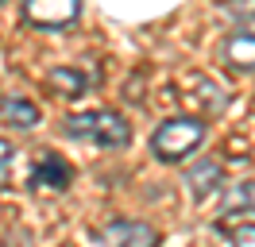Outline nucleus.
I'll return each instance as SVG.
<instances>
[{"mask_svg": "<svg viewBox=\"0 0 255 247\" xmlns=\"http://www.w3.org/2000/svg\"><path fill=\"white\" fill-rule=\"evenodd\" d=\"M70 178H74V170H70V162H66L62 154H54V151H39V154H35L31 185H43V189H66Z\"/></svg>", "mask_w": 255, "mask_h": 247, "instance_id": "6", "label": "nucleus"}, {"mask_svg": "<svg viewBox=\"0 0 255 247\" xmlns=\"http://www.w3.org/2000/svg\"><path fill=\"white\" fill-rule=\"evenodd\" d=\"M221 58H224V66H232L240 74H252L255 70V31H232L221 43Z\"/></svg>", "mask_w": 255, "mask_h": 247, "instance_id": "7", "label": "nucleus"}, {"mask_svg": "<svg viewBox=\"0 0 255 247\" xmlns=\"http://www.w3.org/2000/svg\"><path fill=\"white\" fill-rule=\"evenodd\" d=\"M221 213H224V216L255 213V182H236V185H228V193L221 197Z\"/></svg>", "mask_w": 255, "mask_h": 247, "instance_id": "11", "label": "nucleus"}, {"mask_svg": "<svg viewBox=\"0 0 255 247\" xmlns=\"http://www.w3.org/2000/svg\"><path fill=\"white\" fill-rule=\"evenodd\" d=\"M224 12L232 15V19H240L244 31L255 27V0H224Z\"/></svg>", "mask_w": 255, "mask_h": 247, "instance_id": "12", "label": "nucleus"}, {"mask_svg": "<svg viewBox=\"0 0 255 247\" xmlns=\"http://www.w3.org/2000/svg\"><path fill=\"white\" fill-rule=\"evenodd\" d=\"M0 120L12 124V127H19V131H27V127H39L43 112H39V105L23 101V97H8V101L0 105Z\"/></svg>", "mask_w": 255, "mask_h": 247, "instance_id": "9", "label": "nucleus"}, {"mask_svg": "<svg viewBox=\"0 0 255 247\" xmlns=\"http://www.w3.org/2000/svg\"><path fill=\"white\" fill-rule=\"evenodd\" d=\"M62 131L70 139H81V143H97V147H128L131 139V127L120 112L112 108H93V112H78L62 124Z\"/></svg>", "mask_w": 255, "mask_h": 247, "instance_id": "1", "label": "nucleus"}, {"mask_svg": "<svg viewBox=\"0 0 255 247\" xmlns=\"http://www.w3.org/2000/svg\"><path fill=\"white\" fill-rule=\"evenodd\" d=\"M201 143H205V124L197 120V116H174V120H166V124L155 127L151 154H155L159 162H182V158H190Z\"/></svg>", "mask_w": 255, "mask_h": 247, "instance_id": "2", "label": "nucleus"}, {"mask_svg": "<svg viewBox=\"0 0 255 247\" xmlns=\"http://www.w3.org/2000/svg\"><path fill=\"white\" fill-rule=\"evenodd\" d=\"M232 247H255V224H240L232 232Z\"/></svg>", "mask_w": 255, "mask_h": 247, "instance_id": "13", "label": "nucleus"}, {"mask_svg": "<svg viewBox=\"0 0 255 247\" xmlns=\"http://www.w3.org/2000/svg\"><path fill=\"white\" fill-rule=\"evenodd\" d=\"M47 85H50V93H58V97H81V93L89 89V77L81 74L78 66H54L47 74Z\"/></svg>", "mask_w": 255, "mask_h": 247, "instance_id": "10", "label": "nucleus"}, {"mask_svg": "<svg viewBox=\"0 0 255 247\" xmlns=\"http://www.w3.org/2000/svg\"><path fill=\"white\" fill-rule=\"evenodd\" d=\"M221 185H224V170H221V162H209V158H201V162H193V166L186 170V189H190V197H193V201L213 197Z\"/></svg>", "mask_w": 255, "mask_h": 247, "instance_id": "8", "label": "nucleus"}, {"mask_svg": "<svg viewBox=\"0 0 255 247\" xmlns=\"http://www.w3.org/2000/svg\"><path fill=\"white\" fill-rule=\"evenodd\" d=\"M12 143H8V139H0V178H4V174H8V166H12Z\"/></svg>", "mask_w": 255, "mask_h": 247, "instance_id": "14", "label": "nucleus"}, {"mask_svg": "<svg viewBox=\"0 0 255 247\" xmlns=\"http://www.w3.org/2000/svg\"><path fill=\"white\" fill-rule=\"evenodd\" d=\"M81 15V0H23V19L39 31H62Z\"/></svg>", "mask_w": 255, "mask_h": 247, "instance_id": "3", "label": "nucleus"}, {"mask_svg": "<svg viewBox=\"0 0 255 247\" xmlns=\"http://www.w3.org/2000/svg\"><path fill=\"white\" fill-rule=\"evenodd\" d=\"M101 247H159V232L139 220H109L97 232Z\"/></svg>", "mask_w": 255, "mask_h": 247, "instance_id": "4", "label": "nucleus"}, {"mask_svg": "<svg viewBox=\"0 0 255 247\" xmlns=\"http://www.w3.org/2000/svg\"><path fill=\"white\" fill-rule=\"evenodd\" d=\"M182 89H186V97H190L197 108H205V112H224V105H228V93H224V85H217L213 77L205 74H182Z\"/></svg>", "mask_w": 255, "mask_h": 247, "instance_id": "5", "label": "nucleus"}, {"mask_svg": "<svg viewBox=\"0 0 255 247\" xmlns=\"http://www.w3.org/2000/svg\"><path fill=\"white\" fill-rule=\"evenodd\" d=\"M0 4H4V0H0Z\"/></svg>", "mask_w": 255, "mask_h": 247, "instance_id": "15", "label": "nucleus"}]
</instances>
